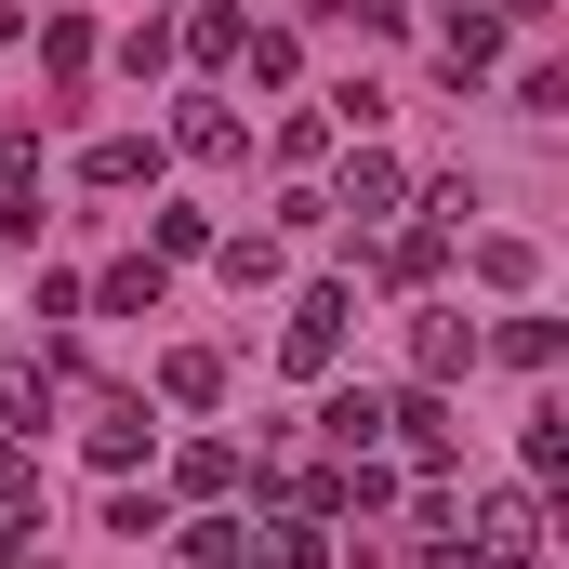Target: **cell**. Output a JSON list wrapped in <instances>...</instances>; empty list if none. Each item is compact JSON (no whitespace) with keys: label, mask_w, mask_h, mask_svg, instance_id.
<instances>
[{"label":"cell","mask_w":569,"mask_h":569,"mask_svg":"<svg viewBox=\"0 0 569 569\" xmlns=\"http://www.w3.org/2000/svg\"><path fill=\"white\" fill-rule=\"evenodd\" d=\"M385 437H398V477H450L463 463V425H450V385H411V398H385Z\"/></svg>","instance_id":"obj_1"},{"label":"cell","mask_w":569,"mask_h":569,"mask_svg":"<svg viewBox=\"0 0 569 569\" xmlns=\"http://www.w3.org/2000/svg\"><path fill=\"white\" fill-rule=\"evenodd\" d=\"M345 318H358V291H345V279H305V305L279 318V371H305V385H318V371L345 358Z\"/></svg>","instance_id":"obj_2"},{"label":"cell","mask_w":569,"mask_h":569,"mask_svg":"<svg viewBox=\"0 0 569 569\" xmlns=\"http://www.w3.org/2000/svg\"><path fill=\"white\" fill-rule=\"evenodd\" d=\"M411 212V172L385 159V146H358L345 172H331V226H398Z\"/></svg>","instance_id":"obj_3"},{"label":"cell","mask_w":569,"mask_h":569,"mask_svg":"<svg viewBox=\"0 0 569 569\" xmlns=\"http://www.w3.org/2000/svg\"><path fill=\"white\" fill-rule=\"evenodd\" d=\"M463 557H543V490H530V477H517V490H477Z\"/></svg>","instance_id":"obj_4"},{"label":"cell","mask_w":569,"mask_h":569,"mask_svg":"<svg viewBox=\"0 0 569 569\" xmlns=\"http://www.w3.org/2000/svg\"><path fill=\"white\" fill-rule=\"evenodd\" d=\"M172 146H186L199 172H239V159H252V120H239L226 93H186V120H172Z\"/></svg>","instance_id":"obj_5"},{"label":"cell","mask_w":569,"mask_h":569,"mask_svg":"<svg viewBox=\"0 0 569 569\" xmlns=\"http://www.w3.org/2000/svg\"><path fill=\"white\" fill-rule=\"evenodd\" d=\"M411 371H425V385H463V371H477V318H463V305H411Z\"/></svg>","instance_id":"obj_6"},{"label":"cell","mask_w":569,"mask_h":569,"mask_svg":"<svg viewBox=\"0 0 569 569\" xmlns=\"http://www.w3.org/2000/svg\"><path fill=\"white\" fill-rule=\"evenodd\" d=\"M212 266H226V291H279L291 279V239L279 226H212Z\"/></svg>","instance_id":"obj_7"},{"label":"cell","mask_w":569,"mask_h":569,"mask_svg":"<svg viewBox=\"0 0 569 569\" xmlns=\"http://www.w3.org/2000/svg\"><path fill=\"white\" fill-rule=\"evenodd\" d=\"M437 266H450L437 226H371V279H385V291H437Z\"/></svg>","instance_id":"obj_8"},{"label":"cell","mask_w":569,"mask_h":569,"mask_svg":"<svg viewBox=\"0 0 569 569\" xmlns=\"http://www.w3.org/2000/svg\"><path fill=\"white\" fill-rule=\"evenodd\" d=\"M80 437H93V463H107V477H133L146 450H159V425H146V398H120V385L93 398V425H80Z\"/></svg>","instance_id":"obj_9"},{"label":"cell","mask_w":569,"mask_h":569,"mask_svg":"<svg viewBox=\"0 0 569 569\" xmlns=\"http://www.w3.org/2000/svg\"><path fill=\"white\" fill-rule=\"evenodd\" d=\"M490 67H503V13H463L450 0L437 13V80H490Z\"/></svg>","instance_id":"obj_10"},{"label":"cell","mask_w":569,"mask_h":569,"mask_svg":"<svg viewBox=\"0 0 569 569\" xmlns=\"http://www.w3.org/2000/svg\"><path fill=\"white\" fill-rule=\"evenodd\" d=\"M80 186H93V199H133V186H159V146L146 133H93L80 146Z\"/></svg>","instance_id":"obj_11"},{"label":"cell","mask_w":569,"mask_h":569,"mask_svg":"<svg viewBox=\"0 0 569 569\" xmlns=\"http://www.w3.org/2000/svg\"><path fill=\"white\" fill-rule=\"evenodd\" d=\"M159 291H172V266H159V252H120L107 279H80V305H107V318H159Z\"/></svg>","instance_id":"obj_12"},{"label":"cell","mask_w":569,"mask_h":569,"mask_svg":"<svg viewBox=\"0 0 569 569\" xmlns=\"http://www.w3.org/2000/svg\"><path fill=\"white\" fill-rule=\"evenodd\" d=\"M239 477H252V463H239L226 437H186V450H172V490H186V503H239Z\"/></svg>","instance_id":"obj_13"},{"label":"cell","mask_w":569,"mask_h":569,"mask_svg":"<svg viewBox=\"0 0 569 569\" xmlns=\"http://www.w3.org/2000/svg\"><path fill=\"white\" fill-rule=\"evenodd\" d=\"M463 252H477V279H490V291H530V279H543V252H530L517 226H463Z\"/></svg>","instance_id":"obj_14"},{"label":"cell","mask_w":569,"mask_h":569,"mask_svg":"<svg viewBox=\"0 0 569 569\" xmlns=\"http://www.w3.org/2000/svg\"><path fill=\"white\" fill-rule=\"evenodd\" d=\"M159 398H172V411H212V398H226V358H212V345H172V358H159Z\"/></svg>","instance_id":"obj_15"},{"label":"cell","mask_w":569,"mask_h":569,"mask_svg":"<svg viewBox=\"0 0 569 569\" xmlns=\"http://www.w3.org/2000/svg\"><path fill=\"white\" fill-rule=\"evenodd\" d=\"M53 371H67V345H40V358H0V425H40Z\"/></svg>","instance_id":"obj_16"},{"label":"cell","mask_w":569,"mask_h":569,"mask_svg":"<svg viewBox=\"0 0 569 569\" xmlns=\"http://www.w3.org/2000/svg\"><path fill=\"white\" fill-rule=\"evenodd\" d=\"M318 437H331V463H345V450H385V398H371V385H345V398L318 411Z\"/></svg>","instance_id":"obj_17"},{"label":"cell","mask_w":569,"mask_h":569,"mask_svg":"<svg viewBox=\"0 0 569 569\" xmlns=\"http://www.w3.org/2000/svg\"><path fill=\"white\" fill-rule=\"evenodd\" d=\"M331 530H345V517H291V503H279V543H266V569H331Z\"/></svg>","instance_id":"obj_18"},{"label":"cell","mask_w":569,"mask_h":569,"mask_svg":"<svg viewBox=\"0 0 569 569\" xmlns=\"http://www.w3.org/2000/svg\"><path fill=\"white\" fill-rule=\"evenodd\" d=\"M172 53H199V67H239V13H226V0H199V13L172 27Z\"/></svg>","instance_id":"obj_19"},{"label":"cell","mask_w":569,"mask_h":569,"mask_svg":"<svg viewBox=\"0 0 569 569\" xmlns=\"http://www.w3.org/2000/svg\"><path fill=\"white\" fill-rule=\"evenodd\" d=\"M477 358H517V371H557V318H503V331H477Z\"/></svg>","instance_id":"obj_20"},{"label":"cell","mask_w":569,"mask_h":569,"mask_svg":"<svg viewBox=\"0 0 569 569\" xmlns=\"http://www.w3.org/2000/svg\"><path fill=\"white\" fill-rule=\"evenodd\" d=\"M331 146H345V133H331V107H291V120H279V159H291V186H305V172H318Z\"/></svg>","instance_id":"obj_21"},{"label":"cell","mask_w":569,"mask_h":569,"mask_svg":"<svg viewBox=\"0 0 569 569\" xmlns=\"http://www.w3.org/2000/svg\"><path fill=\"white\" fill-rule=\"evenodd\" d=\"M0 517H40V450L0 425Z\"/></svg>","instance_id":"obj_22"},{"label":"cell","mask_w":569,"mask_h":569,"mask_svg":"<svg viewBox=\"0 0 569 569\" xmlns=\"http://www.w3.org/2000/svg\"><path fill=\"white\" fill-rule=\"evenodd\" d=\"M239 67H252V80H266V93H279L291 67H305V40H291V27H239Z\"/></svg>","instance_id":"obj_23"},{"label":"cell","mask_w":569,"mask_h":569,"mask_svg":"<svg viewBox=\"0 0 569 569\" xmlns=\"http://www.w3.org/2000/svg\"><path fill=\"white\" fill-rule=\"evenodd\" d=\"M146 252L172 266V252H212V212H146Z\"/></svg>","instance_id":"obj_24"},{"label":"cell","mask_w":569,"mask_h":569,"mask_svg":"<svg viewBox=\"0 0 569 569\" xmlns=\"http://www.w3.org/2000/svg\"><path fill=\"white\" fill-rule=\"evenodd\" d=\"M517 450H530V490H543V477L569 463V411H530V437H517Z\"/></svg>","instance_id":"obj_25"},{"label":"cell","mask_w":569,"mask_h":569,"mask_svg":"<svg viewBox=\"0 0 569 569\" xmlns=\"http://www.w3.org/2000/svg\"><path fill=\"white\" fill-rule=\"evenodd\" d=\"M40 53H53V80H80V67H93V27H80V13H53V27H40Z\"/></svg>","instance_id":"obj_26"},{"label":"cell","mask_w":569,"mask_h":569,"mask_svg":"<svg viewBox=\"0 0 569 569\" xmlns=\"http://www.w3.org/2000/svg\"><path fill=\"white\" fill-rule=\"evenodd\" d=\"M490 13H503V27H557L569 0H490Z\"/></svg>","instance_id":"obj_27"},{"label":"cell","mask_w":569,"mask_h":569,"mask_svg":"<svg viewBox=\"0 0 569 569\" xmlns=\"http://www.w3.org/2000/svg\"><path fill=\"white\" fill-rule=\"evenodd\" d=\"M27 530H40V517H0V569H27Z\"/></svg>","instance_id":"obj_28"}]
</instances>
